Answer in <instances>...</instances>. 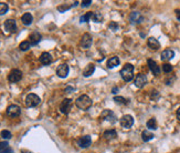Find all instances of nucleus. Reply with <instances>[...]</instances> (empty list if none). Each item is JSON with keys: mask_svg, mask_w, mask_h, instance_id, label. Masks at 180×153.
<instances>
[{"mask_svg": "<svg viewBox=\"0 0 180 153\" xmlns=\"http://www.w3.org/2000/svg\"><path fill=\"white\" fill-rule=\"evenodd\" d=\"M147 128L149 130H156L157 129V120L155 118H151L147 121Z\"/></svg>", "mask_w": 180, "mask_h": 153, "instance_id": "nucleus-26", "label": "nucleus"}, {"mask_svg": "<svg viewBox=\"0 0 180 153\" xmlns=\"http://www.w3.org/2000/svg\"><path fill=\"white\" fill-rule=\"evenodd\" d=\"M172 65H170V63H164L162 65V70H164V72H166V73H169V72H171L172 71Z\"/></svg>", "mask_w": 180, "mask_h": 153, "instance_id": "nucleus-33", "label": "nucleus"}, {"mask_svg": "<svg viewBox=\"0 0 180 153\" xmlns=\"http://www.w3.org/2000/svg\"><path fill=\"white\" fill-rule=\"evenodd\" d=\"M26 106L29 108H33L36 107L39 103L41 102V99L39 98V96H36L34 93H30L28 94L27 98H26Z\"/></svg>", "mask_w": 180, "mask_h": 153, "instance_id": "nucleus-3", "label": "nucleus"}, {"mask_svg": "<svg viewBox=\"0 0 180 153\" xmlns=\"http://www.w3.org/2000/svg\"><path fill=\"white\" fill-rule=\"evenodd\" d=\"M148 47L150 48V49H153V50H158L159 48H160V43H159V41H158L156 38L154 37H150L148 38Z\"/></svg>", "mask_w": 180, "mask_h": 153, "instance_id": "nucleus-19", "label": "nucleus"}, {"mask_svg": "<svg viewBox=\"0 0 180 153\" xmlns=\"http://www.w3.org/2000/svg\"><path fill=\"white\" fill-rule=\"evenodd\" d=\"M92 20L94 22H102L103 21V14H101V12H99V11H95L92 14Z\"/></svg>", "mask_w": 180, "mask_h": 153, "instance_id": "nucleus-27", "label": "nucleus"}, {"mask_svg": "<svg viewBox=\"0 0 180 153\" xmlns=\"http://www.w3.org/2000/svg\"><path fill=\"white\" fill-rule=\"evenodd\" d=\"M177 118H178V119L180 120V107H179V109L177 110Z\"/></svg>", "mask_w": 180, "mask_h": 153, "instance_id": "nucleus-40", "label": "nucleus"}, {"mask_svg": "<svg viewBox=\"0 0 180 153\" xmlns=\"http://www.w3.org/2000/svg\"><path fill=\"white\" fill-rule=\"evenodd\" d=\"M92 14H93V12H92V11H90V12H86L85 14L81 16V18H80L81 22H87L90 19H92Z\"/></svg>", "mask_w": 180, "mask_h": 153, "instance_id": "nucleus-29", "label": "nucleus"}, {"mask_svg": "<svg viewBox=\"0 0 180 153\" xmlns=\"http://www.w3.org/2000/svg\"><path fill=\"white\" fill-rule=\"evenodd\" d=\"M40 61H41V63L44 65H50V63L52 62V56L50 55L49 52H43L40 57Z\"/></svg>", "mask_w": 180, "mask_h": 153, "instance_id": "nucleus-18", "label": "nucleus"}, {"mask_svg": "<svg viewBox=\"0 0 180 153\" xmlns=\"http://www.w3.org/2000/svg\"><path fill=\"white\" fill-rule=\"evenodd\" d=\"M143 19L144 18L140 16V14L138 11H134V12H131V14H129V21H131V23H133V24L140 23L143 21Z\"/></svg>", "mask_w": 180, "mask_h": 153, "instance_id": "nucleus-15", "label": "nucleus"}, {"mask_svg": "<svg viewBox=\"0 0 180 153\" xmlns=\"http://www.w3.org/2000/svg\"><path fill=\"white\" fill-rule=\"evenodd\" d=\"M134 83H135V85L137 88H139V89L144 88L145 85H146V83H147V77L143 73L137 74L135 80H134Z\"/></svg>", "mask_w": 180, "mask_h": 153, "instance_id": "nucleus-9", "label": "nucleus"}, {"mask_svg": "<svg viewBox=\"0 0 180 153\" xmlns=\"http://www.w3.org/2000/svg\"><path fill=\"white\" fill-rule=\"evenodd\" d=\"M22 79V72L19 69H14L10 71L9 75H8V80L11 83H16V82H19L20 80Z\"/></svg>", "mask_w": 180, "mask_h": 153, "instance_id": "nucleus-4", "label": "nucleus"}, {"mask_svg": "<svg viewBox=\"0 0 180 153\" xmlns=\"http://www.w3.org/2000/svg\"><path fill=\"white\" fill-rule=\"evenodd\" d=\"M109 29L111 30H113V31H116V30H118V23L116 22H114V21H112V22L109 23Z\"/></svg>", "mask_w": 180, "mask_h": 153, "instance_id": "nucleus-34", "label": "nucleus"}, {"mask_svg": "<svg viewBox=\"0 0 180 153\" xmlns=\"http://www.w3.org/2000/svg\"><path fill=\"white\" fill-rule=\"evenodd\" d=\"M91 4H92V0H87V1H83L81 6L83 8H85V7H90Z\"/></svg>", "mask_w": 180, "mask_h": 153, "instance_id": "nucleus-35", "label": "nucleus"}, {"mask_svg": "<svg viewBox=\"0 0 180 153\" xmlns=\"http://www.w3.org/2000/svg\"><path fill=\"white\" fill-rule=\"evenodd\" d=\"M114 101L116 102V103H118V104H127L129 100H127V99H125V98L123 97H114Z\"/></svg>", "mask_w": 180, "mask_h": 153, "instance_id": "nucleus-30", "label": "nucleus"}, {"mask_svg": "<svg viewBox=\"0 0 180 153\" xmlns=\"http://www.w3.org/2000/svg\"><path fill=\"white\" fill-rule=\"evenodd\" d=\"M92 42H93L92 37H91L89 33H85V34H83L80 45H81V47L83 49H89V48L92 46Z\"/></svg>", "mask_w": 180, "mask_h": 153, "instance_id": "nucleus-11", "label": "nucleus"}, {"mask_svg": "<svg viewBox=\"0 0 180 153\" xmlns=\"http://www.w3.org/2000/svg\"><path fill=\"white\" fill-rule=\"evenodd\" d=\"M29 39H30V43H31L32 46H36V45H38V43L41 41V39H42V36H41V34L38 32V31H33V32L30 34Z\"/></svg>", "mask_w": 180, "mask_h": 153, "instance_id": "nucleus-16", "label": "nucleus"}, {"mask_svg": "<svg viewBox=\"0 0 180 153\" xmlns=\"http://www.w3.org/2000/svg\"><path fill=\"white\" fill-rule=\"evenodd\" d=\"M103 136H104V139L107 140V141H109V140H114V139H116L117 132L114 130V129H112V130H106L103 133Z\"/></svg>", "mask_w": 180, "mask_h": 153, "instance_id": "nucleus-20", "label": "nucleus"}, {"mask_svg": "<svg viewBox=\"0 0 180 153\" xmlns=\"http://www.w3.org/2000/svg\"><path fill=\"white\" fill-rule=\"evenodd\" d=\"M160 57H161L162 61H169L175 57V52L171 49H166V50H164L161 52V56Z\"/></svg>", "mask_w": 180, "mask_h": 153, "instance_id": "nucleus-17", "label": "nucleus"}, {"mask_svg": "<svg viewBox=\"0 0 180 153\" xmlns=\"http://www.w3.org/2000/svg\"><path fill=\"white\" fill-rule=\"evenodd\" d=\"M134 124V118L129 114H125L121 118V125L125 129H129Z\"/></svg>", "mask_w": 180, "mask_h": 153, "instance_id": "nucleus-7", "label": "nucleus"}, {"mask_svg": "<svg viewBox=\"0 0 180 153\" xmlns=\"http://www.w3.org/2000/svg\"><path fill=\"white\" fill-rule=\"evenodd\" d=\"M0 153H14V150L9 147L8 142L2 141L0 142Z\"/></svg>", "mask_w": 180, "mask_h": 153, "instance_id": "nucleus-21", "label": "nucleus"}, {"mask_svg": "<svg viewBox=\"0 0 180 153\" xmlns=\"http://www.w3.org/2000/svg\"><path fill=\"white\" fill-rule=\"evenodd\" d=\"M69 71H70V68H69L68 65H61L58 67V69H56V74H58V77L60 78H66L69 74Z\"/></svg>", "mask_w": 180, "mask_h": 153, "instance_id": "nucleus-13", "label": "nucleus"}, {"mask_svg": "<svg viewBox=\"0 0 180 153\" xmlns=\"http://www.w3.org/2000/svg\"><path fill=\"white\" fill-rule=\"evenodd\" d=\"M30 47H31L30 41H23L19 45V49H20L21 51H27L30 49Z\"/></svg>", "mask_w": 180, "mask_h": 153, "instance_id": "nucleus-28", "label": "nucleus"}, {"mask_svg": "<svg viewBox=\"0 0 180 153\" xmlns=\"http://www.w3.org/2000/svg\"><path fill=\"white\" fill-rule=\"evenodd\" d=\"M21 153H32V152L29 151V150H21Z\"/></svg>", "mask_w": 180, "mask_h": 153, "instance_id": "nucleus-41", "label": "nucleus"}, {"mask_svg": "<svg viewBox=\"0 0 180 153\" xmlns=\"http://www.w3.org/2000/svg\"><path fill=\"white\" fill-rule=\"evenodd\" d=\"M21 21H22V23L24 24V26H30V24L32 23V21H33V17H32L31 14L27 12V14H24L22 16Z\"/></svg>", "mask_w": 180, "mask_h": 153, "instance_id": "nucleus-23", "label": "nucleus"}, {"mask_svg": "<svg viewBox=\"0 0 180 153\" xmlns=\"http://www.w3.org/2000/svg\"><path fill=\"white\" fill-rule=\"evenodd\" d=\"M0 135H1L2 139H5V140L11 139V133H10V131H8V130H2L0 132Z\"/></svg>", "mask_w": 180, "mask_h": 153, "instance_id": "nucleus-32", "label": "nucleus"}, {"mask_svg": "<svg viewBox=\"0 0 180 153\" xmlns=\"http://www.w3.org/2000/svg\"><path fill=\"white\" fill-rule=\"evenodd\" d=\"M147 63H148L149 69L151 70V72H153L155 75H159V74H160V68H159V65L156 63V61L151 60V59H148Z\"/></svg>", "mask_w": 180, "mask_h": 153, "instance_id": "nucleus-14", "label": "nucleus"}, {"mask_svg": "<svg viewBox=\"0 0 180 153\" xmlns=\"http://www.w3.org/2000/svg\"><path fill=\"white\" fill-rule=\"evenodd\" d=\"M118 65H119V58L118 57H112L111 59H108L107 61L108 68H115Z\"/></svg>", "mask_w": 180, "mask_h": 153, "instance_id": "nucleus-25", "label": "nucleus"}, {"mask_svg": "<svg viewBox=\"0 0 180 153\" xmlns=\"http://www.w3.org/2000/svg\"><path fill=\"white\" fill-rule=\"evenodd\" d=\"M154 133L153 132H150L149 130H145L143 131V133H141V139H143V141H145V142H148V141H150V140L154 139Z\"/></svg>", "mask_w": 180, "mask_h": 153, "instance_id": "nucleus-24", "label": "nucleus"}, {"mask_svg": "<svg viewBox=\"0 0 180 153\" xmlns=\"http://www.w3.org/2000/svg\"><path fill=\"white\" fill-rule=\"evenodd\" d=\"M176 16H177V19L180 21V10H176Z\"/></svg>", "mask_w": 180, "mask_h": 153, "instance_id": "nucleus-39", "label": "nucleus"}, {"mask_svg": "<svg viewBox=\"0 0 180 153\" xmlns=\"http://www.w3.org/2000/svg\"><path fill=\"white\" fill-rule=\"evenodd\" d=\"M175 77H172V78H171V79H168V80H166V84L167 85H171V84H172V82H174V81H175Z\"/></svg>", "mask_w": 180, "mask_h": 153, "instance_id": "nucleus-38", "label": "nucleus"}, {"mask_svg": "<svg viewBox=\"0 0 180 153\" xmlns=\"http://www.w3.org/2000/svg\"><path fill=\"white\" fill-rule=\"evenodd\" d=\"M77 144L80 148H89L91 144H92V139H91L90 135H83L80 139L77 140Z\"/></svg>", "mask_w": 180, "mask_h": 153, "instance_id": "nucleus-10", "label": "nucleus"}, {"mask_svg": "<svg viewBox=\"0 0 180 153\" xmlns=\"http://www.w3.org/2000/svg\"><path fill=\"white\" fill-rule=\"evenodd\" d=\"M8 5L6 4V2H0V16H2V14H5L7 11H8Z\"/></svg>", "mask_w": 180, "mask_h": 153, "instance_id": "nucleus-31", "label": "nucleus"}, {"mask_svg": "<svg viewBox=\"0 0 180 153\" xmlns=\"http://www.w3.org/2000/svg\"><path fill=\"white\" fill-rule=\"evenodd\" d=\"M121 75H122L124 81H126V82L131 81L134 78V65L131 63H126L121 70Z\"/></svg>", "mask_w": 180, "mask_h": 153, "instance_id": "nucleus-1", "label": "nucleus"}, {"mask_svg": "<svg viewBox=\"0 0 180 153\" xmlns=\"http://www.w3.org/2000/svg\"><path fill=\"white\" fill-rule=\"evenodd\" d=\"M116 91H117V88H114V89H113V92L112 93H116Z\"/></svg>", "mask_w": 180, "mask_h": 153, "instance_id": "nucleus-42", "label": "nucleus"}, {"mask_svg": "<svg viewBox=\"0 0 180 153\" xmlns=\"http://www.w3.org/2000/svg\"><path fill=\"white\" fill-rule=\"evenodd\" d=\"M75 104H76V107L79 108V109H81V110H87V109L91 108V106H92V100H91V98L89 97V96L82 94V96H80V97L76 99Z\"/></svg>", "mask_w": 180, "mask_h": 153, "instance_id": "nucleus-2", "label": "nucleus"}, {"mask_svg": "<svg viewBox=\"0 0 180 153\" xmlns=\"http://www.w3.org/2000/svg\"><path fill=\"white\" fill-rule=\"evenodd\" d=\"M94 71H95V65H93V63H90V65H86V68L84 69V71H83V75L84 77H91L92 74L94 73Z\"/></svg>", "mask_w": 180, "mask_h": 153, "instance_id": "nucleus-22", "label": "nucleus"}, {"mask_svg": "<svg viewBox=\"0 0 180 153\" xmlns=\"http://www.w3.org/2000/svg\"><path fill=\"white\" fill-rule=\"evenodd\" d=\"M5 29L9 33L16 32V31H17V23H16V20H14V19H8V20H6Z\"/></svg>", "mask_w": 180, "mask_h": 153, "instance_id": "nucleus-12", "label": "nucleus"}, {"mask_svg": "<svg viewBox=\"0 0 180 153\" xmlns=\"http://www.w3.org/2000/svg\"><path fill=\"white\" fill-rule=\"evenodd\" d=\"M101 116H102L103 120L107 121V122L112 123V124H114V123L117 121L116 116H115V113H114L112 110H104V111L102 112Z\"/></svg>", "mask_w": 180, "mask_h": 153, "instance_id": "nucleus-6", "label": "nucleus"}, {"mask_svg": "<svg viewBox=\"0 0 180 153\" xmlns=\"http://www.w3.org/2000/svg\"><path fill=\"white\" fill-rule=\"evenodd\" d=\"M21 113V109L20 107L16 106V104H11L7 108V116H11V118H16V116H19Z\"/></svg>", "mask_w": 180, "mask_h": 153, "instance_id": "nucleus-8", "label": "nucleus"}, {"mask_svg": "<svg viewBox=\"0 0 180 153\" xmlns=\"http://www.w3.org/2000/svg\"><path fill=\"white\" fill-rule=\"evenodd\" d=\"M72 104L73 100H71V99H64L63 101L61 102V104H60V111L62 112L63 114H68V113H70L71 109H72Z\"/></svg>", "mask_w": 180, "mask_h": 153, "instance_id": "nucleus-5", "label": "nucleus"}, {"mask_svg": "<svg viewBox=\"0 0 180 153\" xmlns=\"http://www.w3.org/2000/svg\"><path fill=\"white\" fill-rule=\"evenodd\" d=\"M150 98H151V99H157V98H159V92L154 90L153 92H151V96H150Z\"/></svg>", "mask_w": 180, "mask_h": 153, "instance_id": "nucleus-36", "label": "nucleus"}, {"mask_svg": "<svg viewBox=\"0 0 180 153\" xmlns=\"http://www.w3.org/2000/svg\"><path fill=\"white\" fill-rule=\"evenodd\" d=\"M74 90H75V89L73 88V87H68V88H65L64 91H65V93H72Z\"/></svg>", "mask_w": 180, "mask_h": 153, "instance_id": "nucleus-37", "label": "nucleus"}]
</instances>
